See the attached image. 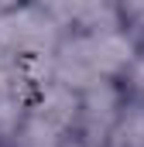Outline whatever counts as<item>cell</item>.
I'll list each match as a JSON object with an SVG mask.
<instances>
[{"label": "cell", "instance_id": "1", "mask_svg": "<svg viewBox=\"0 0 144 147\" xmlns=\"http://www.w3.org/2000/svg\"><path fill=\"white\" fill-rule=\"evenodd\" d=\"M137 48L120 28L65 31L52 51V79L82 89L100 79H120L134 62Z\"/></svg>", "mask_w": 144, "mask_h": 147}, {"label": "cell", "instance_id": "2", "mask_svg": "<svg viewBox=\"0 0 144 147\" xmlns=\"http://www.w3.org/2000/svg\"><path fill=\"white\" fill-rule=\"evenodd\" d=\"M65 28L38 3L28 0L14 10L0 14V48L10 58H31V55H52L62 41Z\"/></svg>", "mask_w": 144, "mask_h": 147}, {"label": "cell", "instance_id": "3", "mask_svg": "<svg viewBox=\"0 0 144 147\" xmlns=\"http://www.w3.org/2000/svg\"><path fill=\"white\" fill-rule=\"evenodd\" d=\"M124 103V86L120 79H100L79 89V113H75V130L82 140H89L93 147H107L113 120L120 113Z\"/></svg>", "mask_w": 144, "mask_h": 147}, {"label": "cell", "instance_id": "4", "mask_svg": "<svg viewBox=\"0 0 144 147\" xmlns=\"http://www.w3.org/2000/svg\"><path fill=\"white\" fill-rule=\"evenodd\" d=\"M65 31L117 28V0H38Z\"/></svg>", "mask_w": 144, "mask_h": 147}, {"label": "cell", "instance_id": "5", "mask_svg": "<svg viewBox=\"0 0 144 147\" xmlns=\"http://www.w3.org/2000/svg\"><path fill=\"white\" fill-rule=\"evenodd\" d=\"M107 147H144V92H124Z\"/></svg>", "mask_w": 144, "mask_h": 147}, {"label": "cell", "instance_id": "6", "mask_svg": "<svg viewBox=\"0 0 144 147\" xmlns=\"http://www.w3.org/2000/svg\"><path fill=\"white\" fill-rule=\"evenodd\" d=\"M31 92H24L21 86H0V144H10L28 116Z\"/></svg>", "mask_w": 144, "mask_h": 147}, {"label": "cell", "instance_id": "7", "mask_svg": "<svg viewBox=\"0 0 144 147\" xmlns=\"http://www.w3.org/2000/svg\"><path fill=\"white\" fill-rule=\"evenodd\" d=\"M117 28L144 51V0H117Z\"/></svg>", "mask_w": 144, "mask_h": 147}, {"label": "cell", "instance_id": "8", "mask_svg": "<svg viewBox=\"0 0 144 147\" xmlns=\"http://www.w3.org/2000/svg\"><path fill=\"white\" fill-rule=\"evenodd\" d=\"M120 86H124V92H144V51L134 55L127 72L120 75Z\"/></svg>", "mask_w": 144, "mask_h": 147}, {"label": "cell", "instance_id": "9", "mask_svg": "<svg viewBox=\"0 0 144 147\" xmlns=\"http://www.w3.org/2000/svg\"><path fill=\"white\" fill-rule=\"evenodd\" d=\"M14 62H17V58H10V55L0 48V86H14Z\"/></svg>", "mask_w": 144, "mask_h": 147}, {"label": "cell", "instance_id": "10", "mask_svg": "<svg viewBox=\"0 0 144 147\" xmlns=\"http://www.w3.org/2000/svg\"><path fill=\"white\" fill-rule=\"evenodd\" d=\"M55 147H93L89 140H82L79 134H65V137H58L55 140Z\"/></svg>", "mask_w": 144, "mask_h": 147}, {"label": "cell", "instance_id": "11", "mask_svg": "<svg viewBox=\"0 0 144 147\" xmlns=\"http://www.w3.org/2000/svg\"><path fill=\"white\" fill-rule=\"evenodd\" d=\"M21 3H28V0H0V14H3V10H14V7H21Z\"/></svg>", "mask_w": 144, "mask_h": 147}, {"label": "cell", "instance_id": "12", "mask_svg": "<svg viewBox=\"0 0 144 147\" xmlns=\"http://www.w3.org/2000/svg\"><path fill=\"white\" fill-rule=\"evenodd\" d=\"M0 147H14V144H0Z\"/></svg>", "mask_w": 144, "mask_h": 147}]
</instances>
